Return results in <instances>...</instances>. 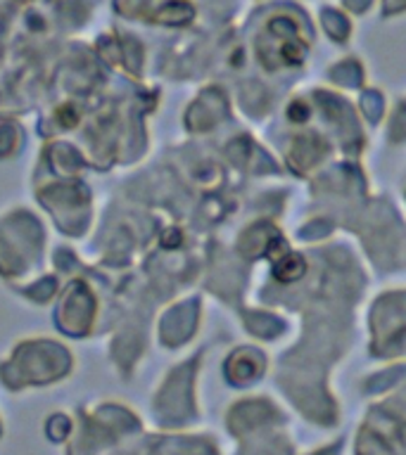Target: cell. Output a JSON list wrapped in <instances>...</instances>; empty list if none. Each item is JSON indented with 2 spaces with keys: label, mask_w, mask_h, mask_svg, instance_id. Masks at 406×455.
<instances>
[{
  "label": "cell",
  "mask_w": 406,
  "mask_h": 455,
  "mask_svg": "<svg viewBox=\"0 0 406 455\" xmlns=\"http://www.w3.org/2000/svg\"><path fill=\"white\" fill-rule=\"evenodd\" d=\"M302 273H304V261H302L297 254H285L283 259L276 263V268H273V275H276L278 280H283V283L297 280Z\"/></svg>",
  "instance_id": "6da1fadb"
}]
</instances>
